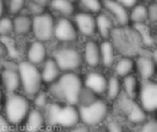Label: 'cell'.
<instances>
[{"mask_svg": "<svg viewBox=\"0 0 157 132\" xmlns=\"http://www.w3.org/2000/svg\"><path fill=\"white\" fill-rule=\"evenodd\" d=\"M14 132H21V131H18V130H16V131H14Z\"/></svg>", "mask_w": 157, "mask_h": 132, "instance_id": "48", "label": "cell"}, {"mask_svg": "<svg viewBox=\"0 0 157 132\" xmlns=\"http://www.w3.org/2000/svg\"><path fill=\"white\" fill-rule=\"evenodd\" d=\"M3 109L7 122L11 126H18L24 123L31 109V106L27 96L17 93H11L6 96Z\"/></svg>", "mask_w": 157, "mask_h": 132, "instance_id": "3", "label": "cell"}, {"mask_svg": "<svg viewBox=\"0 0 157 132\" xmlns=\"http://www.w3.org/2000/svg\"><path fill=\"white\" fill-rule=\"evenodd\" d=\"M40 74L42 83L52 85L60 77L61 70L59 69L54 60L52 58H50L43 62V67L42 70L40 71Z\"/></svg>", "mask_w": 157, "mask_h": 132, "instance_id": "19", "label": "cell"}, {"mask_svg": "<svg viewBox=\"0 0 157 132\" xmlns=\"http://www.w3.org/2000/svg\"><path fill=\"white\" fill-rule=\"evenodd\" d=\"M28 62L34 64H41L47 60V49L43 42L36 40L32 42L28 50L27 53Z\"/></svg>", "mask_w": 157, "mask_h": 132, "instance_id": "15", "label": "cell"}, {"mask_svg": "<svg viewBox=\"0 0 157 132\" xmlns=\"http://www.w3.org/2000/svg\"><path fill=\"white\" fill-rule=\"evenodd\" d=\"M138 73L143 81L152 80L155 74V60L151 55H140L135 62Z\"/></svg>", "mask_w": 157, "mask_h": 132, "instance_id": "14", "label": "cell"}, {"mask_svg": "<svg viewBox=\"0 0 157 132\" xmlns=\"http://www.w3.org/2000/svg\"><path fill=\"white\" fill-rule=\"evenodd\" d=\"M140 89V84L138 82L137 77L134 74H130L123 79L122 83V93L132 99H136L138 97V93Z\"/></svg>", "mask_w": 157, "mask_h": 132, "instance_id": "22", "label": "cell"}, {"mask_svg": "<svg viewBox=\"0 0 157 132\" xmlns=\"http://www.w3.org/2000/svg\"><path fill=\"white\" fill-rule=\"evenodd\" d=\"M105 94L111 101H116L121 96L122 94V83L119 77L111 76L109 79H108Z\"/></svg>", "mask_w": 157, "mask_h": 132, "instance_id": "23", "label": "cell"}, {"mask_svg": "<svg viewBox=\"0 0 157 132\" xmlns=\"http://www.w3.org/2000/svg\"><path fill=\"white\" fill-rule=\"evenodd\" d=\"M145 1H149L150 2V1H153V0H145Z\"/></svg>", "mask_w": 157, "mask_h": 132, "instance_id": "47", "label": "cell"}, {"mask_svg": "<svg viewBox=\"0 0 157 132\" xmlns=\"http://www.w3.org/2000/svg\"><path fill=\"white\" fill-rule=\"evenodd\" d=\"M31 1H33L35 3H38V4H40V5L43 6H48L50 4V2L52 0H31Z\"/></svg>", "mask_w": 157, "mask_h": 132, "instance_id": "43", "label": "cell"}, {"mask_svg": "<svg viewBox=\"0 0 157 132\" xmlns=\"http://www.w3.org/2000/svg\"><path fill=\"white\" fill-rule=\"evenodd\" d=\"M80 122L89 128L98 126L106 121L109 117V105L101 98H98L88 106H77Z\"/></svg>", "mask_w": 157, "mask_h": 132, "instance_id": "5", "label": "cell"}, {"mask_svg": "<svg viewBox=\"0 0 157 132\" xmlns=\"http://www.w3.org/2000/svg\"><path fill=\"white\" fill-rule=\"evenodd\" d=\"M28 9L29 11L30 14H32L34 17L35 16H40V15H42L44 13V9H45V6L38 4V3H35L33 1H29L28 3Z\"/></svg>", "mask_w": 157, "mask_h": 132, "instance_id": "35", "label": "cell"}, {"mask_svg": "<svg viewBox=\"0 0 157 132\" xmlns=\"http://www.w3.org/2000/svg\"><path fill=\"white\" fill-rule=\"evenodd\" d=\"M68 132H91V130L89 127L86 125H76L74 128L70 129Z\"/></svg>", "mask_w": 157, "mask_h": 132, "instance_id": "40", "label": "cell"}, {"mask_svg": "<svg viewBox=\"0 0 157 132\" xmlns=\"http://www.w3.org/2000/svg\"><path fill=\"white\" fill-rule=\"evenodd\" d=\"M13 21V31L17 35H27L32 29V18L29 16H17Z\"/></svg>", "mask_w": 157, "mask_h": 132, "instance_id": "24", "label": "cell"}, {"mask_svg": "<svg viewBox=\"0 0 157 132\" xmlns=\"http://www.w3.org/2000/svg\"><path fill=\"white\" fill-rule=\"evenodd\" d=\"M25 0H11L9 4V11L11 14L19 13L24 7Z\"/></svg>", "mask_w": 157, "mask_h": 132, "instance_id": "36", "label": "cell"}, {"mask_svg": "<svg viewBox=\"0 0 157 132\" xmlns=\"http://www.w3.org/2000/svg\"><path fill=\"white\" fill-rule=\"evenodd\" d=\"M82 5L93 13H98L101 10V3L99 0H81Z\"/></svg>", "mask_w": 157, "mask_h": 132, "instance_id": "34", "label": "cell"}, {"mask_svg": "<svg viewBox=\"0 0 157 132\" xmlns=\"http://www.w3.org/2000/svg\"><path fill=\"white\" fill-rule=\"evenodd\" d=\"M106 8L114 15L116 20L121 25L126 26L130 20V15L128 14L127 8L117 0H104Z\"/></svg>", "mask_w": 157, "mask_h": 132, "instance_id": "17", "label": "cell"}, {"mask_svg": "<svg viewBox=\"0 0 157 132\" xmlns=\"http://www.w3.org/2000/svg\"><path fill=\"white\" fill-rule=\"evenodd\" d=\"M138 0H118L121 5H123L125 7H132L136 5Z\"/></svg>", "mask_w": 157, "mask_h": 132, "instance_id": "41", "label": "cell"}, {"mask_svg": "<svg viewBox=\"0 0 157 132\" xmlns=\"http://www.w3.org/2000/svg\"><path fill=\"white\" fill-rule=\"evenodd\" d=\"M134 66H135V62L133 59L128 56H124L116 63L115 72L118 74V76L124 78L130 74H132V73L134 69Z\"/></svg>", "mask_w": 157, "mask_h": 132, "instance_id": "26", "label": "cell"}, {"mask_svg": "<svg viewBox=\"0 0 157 132\" xmlns=\"http://www.w3.org/2000/svg\"><path fill=\"white\" fill-rule=\"evenodd\" d=\"M3 12H4V3H3V0H0V18L2 17Z\"/></svg>", "mask_w": 157, "mask_h": 132, "instance_id": "44", "label": "cell"}, {"mask_svg": "<svg viewBox=\"0 0 157 132\" xmlns=\"http://www.w3.org/2000/svg\"><path fill=\"white\" fill-rule=\"evenodd\" d=\"M22 125L25 132H40L46 126L43 112L36 107L31 108Z\"/></svg>", "mask_w": 157, "mask_h": 132, "instance_id": "13", "label": "cell"}, {"mask_svg": "<svg viewBox=\"0 0 157 132\" xmlns=\"http://www.w3.org/2000/svg\"><path fill=\"white\" fill-rule=\"evenodd\" d=\"M137 40H140L138 33H122L121 35H114V42L112 43L115 50L121 51L122 54L130 57L134 51L139 50V44Z\"/></svg>", "mask_w": 157, "mask_h": 132, "instance_id": "10", "label": "cell"}, {"mask_svg": "<svg viewBox=\"0 0 157 132\" xmlns=\"http://www.w3.org/2000/svg\"><path fill=\"white\" fill-rule=\"evenodd\" d=\"M33 100H34V105L36 107V108L40 109V110H43L47 105L50 103V100H49V94L45 93V92H41L40 91L34 97H33Z\"/></svg>", "mask_w": 157, "mask_h": 132, "instance_id": "31", "label": "cell"}, {"mask_svg": "<svg viewBox=\"0 0 157 132\" xmlns=\"http://www.w3.org/2000/svg\"><path fill=\"white\" fill-rule=\"evenodd\" d=\"M75 20L76 22L79 31L85 36H92L97 30L96 18L88 13H79L75 16Z\"/></svg>", "mask_w": 157, "mask_h": 132, "instance_id": "16", "label": "cell"}, {"mask_svg": "<svg viewBox=\"0 0 157 132\" xmlns=\"http://www.w3.org/2000/svg\"><path fill=\"white\" fill-rule=\"evenodd\" d=\"M54 132H67L64 130H54Z\"/></svg>", "mask_w": 157, "mask_h": 132, "instance_id": "46", "label": "cell"}, {"mask_svg": "<svg viewBox=\"0 0 157 132\" xmlns=\"http://www.w3.org/2000/svg\"><path fill=\"white\" fill-rule=\"evenodd\" d=\"M1 79L5 89L9 93H16L20 88V78L17 70L6 68L2 72Z\"/></svg>", "mask_w": 157, "mask_h": 132, "instance_id": "18", "label": "cell"}, {"mask_svg": "<svg viewBox=\"0 0 157 132\" xmlns=\"http://www.w3.org/2000/svg\"><path fill=\"white\" fill-rule=\"evenodd\" d=\"M49 5L53 10L59 12L65 17L72 16L75 11L73 4L69 0H52Z\"/></svg>", "mask_w": 157, "mask_h": 132, "instance_id": "27", "label": "cell"}, {"mask_svg": "<svg viewBox=\"0 0 157 132\" xmlns=\"http://www.w3.org/2000/svg\"><path fill=\"white\" fill-rule=\"evenodd\" d=\"M83 87L84 84L80 76L74 72H68L61 74L54 83L50 85L49 95L55 101L77 106Z\"/></svg>", "mask_w": 157, "mask_h": 132, "instance_id": "2", "label": "cell"}, {"mask_svg": "<svg viewBox=\"0 0 157 132\" xmlns=\"http://www.w3.org/2000/svg\"><path fill=\"white\" fill-rule=\"evenodd\" d=\"M147 16L151 22H155L157 19V5L155 3L151 4L147 7Z\"/></svg>", "mask_w": 157, "mask_h": 132, "instance_id": "38", "label": "cell"}, {"mask_svg": "<svg viewBox=\"0 0 157 132\" xmlns=\"http://www.w3.org/2000/svg\"><path fill=\"white\" fill-rule=\"evenodd\" d=\"M107 132H125L122 125L117 120H110L106 125Z\"/></svg>", "mask_w": 157, "mask_h": 132, "instance_id": "37", "label": "cell"}, {"mask_svg": "<svg viewBox=\"0 0 157 132\" xmlns=\"http://www.w3.org/2000/svg\"><path fill=\"white\" fill-rule=\"evenodd\" d=\"M40 132H54V129H52V128L47 127V128L42 129V130H41Z\"/></svg>", "mask_w": 157, "mask_h": 132, "instance_id": "45", "label": "cell"}, {"mask_svg": "<svg viewBox=\"0 0 157 132\" xmlns=\"http://www.w3.org/2000/svg\"><path fill=\"white\" fill-rule=\"evenodd\" d=\"M107 83H108V78L104 74L98 72L89 73L86 76L85 80L83 81L84 86L94 92L98 96L105 94L107 88Z\"/></svg>", "mask_w": 157, "mask_h": 132, "instance_id": "12", "label": "cell"}, {"mask_svg": "<svg viewBox=\"0 0 157 132\" xmlns=\"http://www.w3.org/2000/svg\"><path fill=\"white\" fill-rule=\"evenodd\" d=\"M125 132H128V131H125Z\"/></svg>", "mask_w": 157, "mask_h": 132, "instance_id": "50", "label": "cell"}, {"mask_svg": "<svg viewBox=\"0 0 157 132\" xmlns=\"http://www.w3.org/2000/svg\"><path fill=\"white\" fill-rule=\"evenodd\" d=\"M53 38L61 42H72L77 39V30L69 19L63 17L54 24Z\"/></svg>", "mask_w": 157, "mask_h": 132, "instance_id": "11", "label": "cell"}, {"mask_svg": "<svg viewBox=\"0 0 157 132\" xmlns=\"http://www.w3.org/2000/svg\"><path fill=\"white\" fill-rule=\"evenodd\" d=\"M116 101H118L120 111L129 122L134 125H141L147 119L148 114L135 99L130 98L122 93Z\"/></svg>", "mask_w": 157, "mask_h": 132, "instance_id": "7", "label": "cell"}, {"mask_svg": "<svg viewBox=\"0 0 157 132\" xmlns=\"http://www.w3.org/2000/svg\"><path fill=\"white\" fill-rule=\"evenodd\" d=\"M130 19H132L135 24L144 23L146 19H148L147 7L144 5L135 6L130 15Z\"/></svg>", "mask_w": 157, "mask_h": 132, "instance_id": "28", "label": "cell"}, {"mask_svg": "<svg viewBox=\"0 0 157 132\" xmlns=\"http://www.w3.org/2000/svg\"><path fill=\"white\" fill-rule=\"evenodd\" d=\"M69 1H71V2H72V1H75V0H69Z\"/></svg>", "mask_w": 157, "mask_h": 132, "instance_id": "49", "label": "cell"}, {"mask_svg": "<svg viewBox=\"0 0 157 132\" xmlns=\"http://www.w3.org/2000/svg\"><path fill=\"white\" fill-rule=\"evenodd\" d=\"M54 18L51 14H45L35 16L32 19V31L37 40L45 42L53 38L54 29Z\"/></svg>", "mask_w": 157, "mask_h": 132, "instance_id": "9", "label": "cell"}, {"mask_svg": "<svg viewBox=\"0 0 157 132\" xmlns=\"http://www.w3.org/2000/svg\"><path fill=\"white\" fill-rule=\"evenodd\" d=\"M100 61L105 67H111L115 61V48L111 41L104 40L99 45Z\"/></svg>", "mask_w": 157, "mask_h": 132, "instance_id": "21", "label": "cell"}, {"mask_svg": "<svg viewBox=\"0 0 157 132\" xmlns=\"http://www.w3.org/2000/svg\"><path fill=\"white\" fill-rule=\"evenodd\" d=\"M11 127L12 126L7 122L6 118L0 115V132H10Z\"/></svg>", "mask_w": 157, "mask_h": 132, "instance_id": "39", "label": "cell"}, {"mask_svg": "<svg viewBox=\"0 0 157 132\" xmlns=\"http://www.w3.org/2000/svg\"><path fill=\"white\" fill-rule=\"evenodd\" d=\"M13 31V21L8 17L0 18V36L6 37Z\"/></svg>", "mask_w": 157, "mask_h": 132, "instance_id": "32", "label": "cell"}, {"mask_svg": "<svg viewBox=\"0 0 157 132\" xmlns=\"http://www.w3.org/2000/svg\"><path fill=\"white\" fill-rule=\"evenodd\" d=\"M135 132H157V122L155 119H146Z\"/></svg>", "mask_w": 157, "mask_h": 132, "instance_id": "33", "label": "cell"}, {"mask_svg": "<svg viewBox=\"0 0 157 132\" xmlns=\"http://www.w3.org/2000/svg\"><path fill=\"white\" fill-rule=\"evenodd\" d=\"M139 104L149 115L155 113L157 108V85L153 80L143 81L138 93Z\"/></svg>", "mask_w": 157, "mask_h": 132, "instance_id": "8", "label": "cell"}, {"mask_svg": "<svg viewBox=\"0 0 157 132\" xmlns=\"http://www.w3.org/2000/svg\"><path fill=\"white\" fill-rule=\"evenodd\" d=\"M17 73L20 78V87H22L25 96L33 98L40 91L42 85L40 71L36 65L24 61L18 64Z\"/></svg>", "mask_w": 157, "mask_h": 132, "instance_id": "4", "label": "cell"}, {"mask_svg": "<svg viewBox=\"0 0 157 132\" xmlns=\"http://www.w3.org/2000/svg\"><path fill=\"white\" fill-rule=\"evenodd\" d=\"M98 98H99V96L98 95H96L94 92H92L91 90H89L84 86L80 93L79 101H78L77 106H82V107L88 106V105L92 104L93 102H95L96 100H98Z\"/></svg>", "mask_w": 157, "mask_h": 132, "instance_id": "30", "label": "cell"}, {"mask_svg": "<svg viewBox=\"0 0 157 132\" xmlns=\"http://www.w3.org/2000/svg\"><path fill=\"white\" fill-rule=\"evenodd\" d=\"M96 27L99 32V35L105 40H108L111 35V31L113 28V24L110 18L104 14L98 15L96 18Z\"/></svg>", "mask_w": 157, "mask_h": 132, "instance_id": "25", "label": "cell"}, {"mask_svg": "<svg viewBox=\"0 0 157 132\" xmlns=\"http://www.w3.org/2000/svg\"><path fill=\"white\" fill-rule=\"evenodd\" d=\"M84 59L86 62L91 67H97L100 64V50L99 45L96 41L89 40L86 43Z\"/></svg>", "mask_w": 157, "mask_h": 132, "instance_id": "20", "label": "cell"}, {"mask_svg": "<svg viewBox=\"0 0 157 132\" xmlns=\"http://www.w3.org/2000/svg\"><path fill=\"white\" fill-rule=\"evenodd\" d=\"M5 101H6V96L4 94V92L2 91V89H0V111L3 109L4 105H5Z\"/></svg>", "mask_w": 157, "mask_h": 132, "instance_id": "42", "label": "cell"}, {"mask_svg": "<svg viewBox=\"0 0 157 132\" xmlns=\"http://www.w3.org/2000/svg\"><path fill=\"white\" fill-rule=\"evenodd\" d=\"M134 28L137 30V33L142 40L143 43L146 45H152L154 44V39L153 36L151 35L150 29L144 23H140V24H135Z\"/></svg>", "mask_w": 157, "mask_h": 132, "instance_id": "29", "label": "cell"}, {"mask_svg": "<svg viewBox=\"0 0 157 132\" xmlns=\"http://www.w3.org/2000/svg\"><path fill=\"white\" fill-rule=\"evenodd\" d=\"M52 59L58 65L61 72L68 73L79 69L83 63L82 54L75 48H58L52 52Z\"/></svg>", "mask_w": 157, "mask_h": 132, "instance_id": "6", "label": "cell"}, {"mask_svg": "<svg viewBox=\"0 0 157 132\" xmlns=\"http://www.w3.org/2000/svg\"><path fill=\"white\" fill-rule=\"evenodd\" d=\"M46 126L54 130H70L80 123L77 106L51 102L42 110Z\"/></svg>", "mask_w": 157, "mask_h": 132, "instance_id": "1", "label": "cell"}]
</instances>
